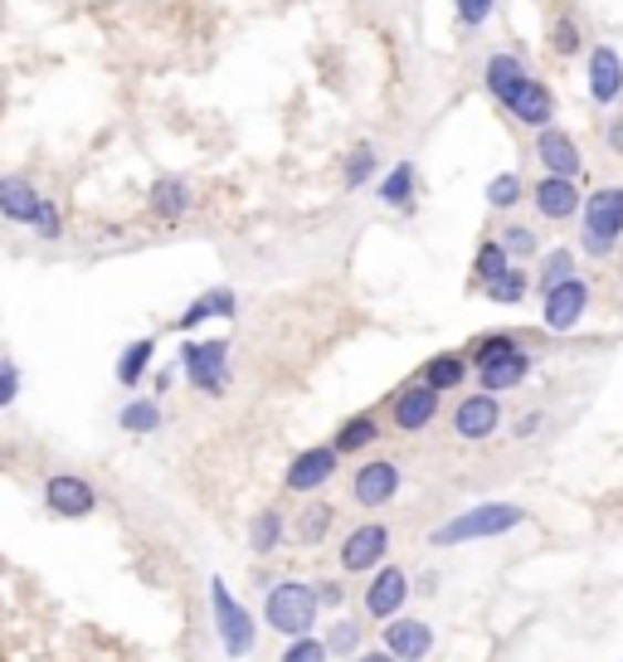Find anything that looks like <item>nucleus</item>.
Masks as SVG:
<instances>
[{"mask_svg":"<svg viewBox=\"0 0 623 662\" xmlns=\"http://www.w3.org/2000/svg\"><path fill=\"white\" fill-rule=\"evenodd\" d=\"M527 521V507L517 501H482V507H468L458 517H448L444 526H434L429 546L448 550V546H468V541H492V536H507Z\"/></svg>","mask_w":623,"mask_h":662,"instance_id":"f257e3e1","label":"nucleus"},{"mask_svg":"<svg viewBox=\"0 0 623 662\" xmlns=\"http://www.w3.org/2000/svg\"><path fill=\"white\" fill-rule=\"evenodd\" d=\"M619 244H623V186H600L584 195L580 249H584V259L604 263L619 254Z\"/></svg>","mask_w":623,"mask_h":662,"instance_id":"f03ea898","label":"nucleus"},{"mask_svg":"<svg viewBox=\"0 0 623 662\" xmlns=\"http://www.w3.org/2000/svg\"><path fill=\"white\" fill-rule=\"evenodd\" d=\"M316 619H322L316 585H308V580H278V585H268V594H263V623L273 633H283V639H302V633L316 629Z\"/></svg>","mask_w":623,"mask_h":662,"instance_id":"7ed1b4c3","label":"nucleus"},{"mask_svg":"<svg viewBox=\"0 0 623 662\" xmlns=\"http://www.w3.org/2000/svg\"><path fill=\"white\" fill-rule=\"evenodd\" d=\"M210 609H215V633H219V648H225L229 658H249L253 643H259V629H253V614L239 604L235 594H229V585L210 580Z\"/></svg>","mask_w":623,"mask_h":662,"instance_id":"20e7f679","label":"nucleus"},{"mask_svg":"<svg viewBox=\"0 0 623 662\" xmlns=\"http://www.w3.org/2000/svg\"><path fill=\"white\" fill-rule=\"evenodd\" d=\"M180 375L190 380L200 395L219 400L229 390V341H186L180 346Z\"/></svg>","mask_w":623,"mask_h":662,"instance_id":"39448f33","label":"nucleus"},{"mask_svg":"<svg viewBox=\"0 0 623 662\" xmlns=\"http://www.w3.org/2000/svg\"><path fill=\"white\" fill-rule=\"evenodd\" d=\"M390 556V526L385 521H361L341 536V550H336V566L346 575H371L381 570Z\"/></svg>","mask_w":623,"mask_h":662,"instance_id":"423d86ee","label":"nucleus"},{"mask_svg":"<svg viewBox=\"0 0 623 662\" xmlns=\"http://www.w3.org/2000/svg\"><path fill=\"white\" fill-rule=\"evenodd\" d=\"M399 487H405V468H399L395 458H371L351 473V501L365 511L390 507V501L399 497Z\"/></svg>","mask_w":623,"mask_h":662,"instance_id":"0eeeda50","label":"nucleus"},{"mask_svg":"<svg viewBox=\"0 0 623 662\" xmlns=\"http://www.w3.org/2000/svg\"><path fill=\"white\" fill-rule=\"evenodd\" d=\"M590 302H594V288H590V278H565V283H555V288H546L541 292V322L546 331H575L584 322V312H590Z\"/></svg>","mask_w":623,"mask_h":662,"instance_id":"6e6552de","label":"nucleus"},{"mask_svg":"<svg viewBox=\"0 0 623 662\" xmlns=\"http://www.w3.org/2000/svg\"><path fill=\"white\" fill-rule=\"evenodd\" d=\"M438 410H444V395L429 390L424 380H409V385H399L390 395V428L395 434H424L438 420Z\"/></svg>","mask_w":623,"mask_h":662,"instance_id":"1a4fd4ad","label":"nucleus"},{"mask_svg":"<svg viewBox=\"0 0 623 662\" xmlns=\"http://www.w3.org/2000/svg\"><path fill=\"white\" fill-rule=\"evenodd\" d=\"M448 428H454V438H463V444H487L502 428V400L487 395V390L463 395L454 404V414H448Z\"/></svg>","mask_w":623,"mask_h":662,"instance_id":"9d476101","label":"nucleus"},{"mask_svg":"<svg viewBox=\"0 0 623 662\" xmlns=\"http://www.w3.org/2000/svg\"><path fill=\"white\" fill-rule=\"evenodd\" d=\"M341 473V453L332 444H316V448H302L298 458L288 463V473H283V487L292 497H312V493H322L326 483Z\"/></svg>","mask_w":623,"mask_h":662,"instance_id":"9b49d317","label":"nucleus"},{"mask_svg":"<svg viewBox=\"0 0 623 662\" xmlns=\"http://www.w3.org/2000/svg\"><path fill=\"white\" fill-rule=\"evenodd\" d=\"M527 200H531V210L546 219V225H565V219H575L584 210V190H580V180H565V176H546L541 170V180L527 190Z\"/></svg>","mask_w":623,"mask_h":662,"instance_id":"f8f14e48","label":"nucleus"},{"mask_svg":"<svg viewBox=\"0 0 623 662\" xmlns=\"http://www.w3.org/2000/svg\"><path fill=\"white\" fill-rule=\"evenodd\" d=\"M44 507L54 511V517H69V521L93 517L97 511V487L79 473H49L44 477Z\"/></svg>","mask_w":623,"mask_h":662,"instance_id":"ddd939ff","label":"nucleus"},{"mask_svg":"<svg viewBox=\"0 0 623 662\" xmlns=\"http://www.w3.org/2000/svg\"><path fill=\"white\" fill-rule=\"evenodd\" d=\"M409 594H414V585H409V575L399 570V566H381V570H371V585H365V614H371L375 623H385V619L405 614Z\"/></svg>","mask_w":623,"mask_h":662,"instance_id":"4468645a","label":"nucleus"},{"mask_svg":"<svg viewBox=\"0 0 623 662\" xmlns=\"http://www.w3.org/2000/svg\"><path fill=\"white\" fill-rule=\"evenodd\" d=\"M536 162L546 176H565V180H584V152L565 127H541L536 132Z\"/></svg>","mask_w":623,"mask_h":662,"instance_id":"2eb2a0df","label":"nucleus"},{"mask_svg":"<svg viewBox=\"0 0 623 662\" xmlns=\"http://www.w3.org/2000/svg\"><path fill=\"white\" fill-rule=\"evenodd\" d=\"M584 89L600 107H614L623 97V54L614 44H594L590 64H584Z\"/></svg>","mask_w":623,"mask_h":662,"instance_id":"dca6fc26","label":"nucleus"},{"mask_svg":"<svg viewBox=\"0 0 623 662\" xmlns=\"http://www.w3.org/2000/svg\"><path fill=\"white\" fill-rule=\"evenodd\" d=\"M502 107L531 132H541V127H551V122H555V93H551V83L536 79V73H527V83H521Z\"/></svg>","mask_w":623,"mask_h":662,"instance_id":"f3484780","label":"nucleus"},{"mask_svg":"<svg viewBox=\"0 0 623 662\" xmlns=\"http://www.w3.org/2000/svg\"><path fill=\"white\" fill-rule=\"evenodd\" d=\"M381 648H390L399 662H424L434 653V629L424 619L395 614V619H385V629H381Z\"/></svg>","mask_w":623,"mask_h":662,"instance_id":"a211bd4d","label":"nucleus"},{"mask_svg":"<svg viewBox=\"0 0 623 662\" xmlns=\"http://www.w3.org/2000/svg\"><path fill=\"white\" fill-rule=\"evenodd\" d=\"M40 210H44V195L34 190L30 180L20 176V170H10V176H0V215H6L10 225L34 229V225H40Z\"/></svg>","mask_w":623,"mask_h":662,"instance_id":"6ab92c4d","label":"nucleus"},{"mask_svg":"<svg viewBox=\"0 0 623 662\" xmlns=\"http://www.w3.org/2000/svg\"><path fill=\"white\" fill-rule=\"evenodd\" d=\"M381 438H385L381 414H375V410H361V414H351V420H341V424H336L332 448L341 453V458H356V453H365V448L381 444Z\"/></svg>","mask_w":623,"mask_h":662,"instance_id":"aec40b11","label":"nucleus"},{"mask_svg":"<svg viewBox=\"0 0 623 662\" xmlns=\"http://www.w3.org/2000/svg\"><path fill=\"white\" fill-rule=\"evenodd\" d=\"M146 205H152V215L162 219V225H176V219L190 215L195 190H190L186 176H156L152 180V195H146Z\"/></svg>","mask_w":623,"mask_h":662,"instance_id":"412c9836","label":"nucleus"},{"mask_svg":"<svg viewBox=\"0 0 623 662\" xmlns=\"http://www.w3.org/2000/svg\"><path fill=\"white\" fill-rule=\"evenodd\" d=\"M332 526H336V507H332V501L308 497V501H302L298 517L288 521V536H292L298 546H308V550H312V546H322L326 536H332Z\"/></svg>","mask_w":623,"mask_h":662,"instance_id":"4be33fe9","label":"nucleus"},{"mask_svg":"<svg viewBox=\"0 0 623 662\" xmlns=\"http://www.w3.org/2000/svg\"><path fill=\"white\" fill-rule=\"evenodd\" d=\"M531 365H536V355H531L527 346H521V351L502 355V361L482 365V371H478V385L487 390V395H511V390H517V385H527Z\"/></svg>","mask_w":623,"mask_h":662,"instance_id":"5701e85b","label":"nucleus"},{"mask_svg":"<svg viewBox=\"0 0 623 662\" xmlns=\"http://www.w3.org/2000/svg\"><path fill=\"white\" fill-rule=\"evenodd\" d=\"M527 83V59L521 54H511V49H497L492 59L482 64V89L497 97V103H507L511 93Z\"/></svg>","mask_w":623,"mask_h":662,"instance_id":"b1692460","label":"nucleus"},{"mask_svg":"<svg viewBox=\"0 0 623 662\" xmlns=\"http://www.w3.org/2000/svg\"><path fill=\"white\" fill-rule=\"evenodd\" d=\"M468 355H458V351H444V355H429L424 361V371H419V380L429 390H438V395H454V390H463L468 385Z\"/></svg>","mask_w":623,"mask_h":662,"instance_id":"393cba45","label":"nucleus"},{"mask_svg":"<svg viewBox=\"0 0 623 662\" xmlns=\"http://www.w3.org/2000/svg\"><path fill=\"white\" fill-rule=\"evenodd\" d=\"M414 200H419V170L414 162H395L390 166V176L381 180V205L385 210H414Z\"/></svg>","mask_w":623,"mask_h":662,"instance_id":"a878e982","label":"nucleus"},{"mask_svg":"<svg viewBox=\"0 0 623 662\" xmlns=\"http://www.w3.org/2000/svg\"><path fill=\"white\" fill-rule=\"evenodd\" d=\"M283 541H288V511L283 507H263L249 526V550L253 556H273Z\"/></svg>","mask_w":623,"mask_h":662,"instance_id":"bb28decb","label":"nucleus"},{"mask_svg":"<svg viewBox=\"0 0 623 662\" xmlns=\"http://www.w3.org/2000/svg\"><path fill=\"white\" fill-rule=\"evenodd\" d=\"M152 355H156V337H137V341H127L117 355V385L122 390H137L146 371H152Z\"/></svg>","mask_w":623,"mask_h":662,"instance_id":"cd10ccee","label":"nucleus"},{"mask_svg":"<svg viewBox=\"0 0 623 662\" xmlns=\"http://www.w3.org/2000/svg\"><path fill=\"white\" fill-rule=\"evenodd\" d=\"M531 288H536V278L527 273V268L511 263L502 278H492V283L482 288V298H487V302H497V308H521V302L531 298Z\"/></svg>","mask_w":623,"mask_h":662,"instance_id":"c85d7f7f","label":"nucleus"},{"mask_svg":"<svg viewBox=\"0 0 623 662\" xmlns=\"http://www.w3.org/2000/svg\"><path fill=\"white\" fill-rule=\"evenodd\" d=\"M521 346H527V341H521L517 331H482V337L473 341V346L463 351V355H468V365H473V371H482V365L502 361V355H511V351H521Z\"/></svg>","mask_w":623,"mask_h":662,"instance_id":"c756f323","label":"nucleus"},{"mask_svg":"<svg viewBox=\"0 0 623 662\" xmlns=\"http://www.w3.org/2000/svg\"><path fill=\"white\" fill-rule=\"evenodd\" d=\"M507 268H511V254L502 249V239H497V235H487V239L478 244V254H473V288L482 292L487 283H492V278H502Z\"/></svg>","mask_w":623,"mask_h":662,"instance_id":"7c9ffc66","label":"nucleus"},{"mask_svg":"<svg viewBox=\"0 0 623 662\" xmlns=\"http://www.w3.org/2000/svg\"><path fill=\"white\" fill-rule=\"evenodd\" d=\"M375 170H381V152H375L371 142H356V146L346 152V162H341V186H346V190L371 186Z\"/></svg>","mask_w":623,"mask_h":662,"instance_id":"2f4dec72","label":"nucleus"},{"mask_svg":"<svg viewBox=\"0 0 623 662\" xmlns=\"http://www.w3.org/2000/svg\"><path fill=\"white\" fill-rule=\"evenodd\" d=\"M497 239H502V249L511 254V263L541 259V229L527 225V219H507V225L497 229Z\"/></svg>","mask_w":623,"mask_h":662,"instance_id":"473e14b6","label":"nucleus"},{"mask_svg":"<svg viewBox=\"0 0 623 662\" xmlns=\"http://www.w3.org/2000/svg\"><path fill=\"white\" fill-rule=\"evenodd\" d=\"M580 273V259H575V249H541V259H536V288H555V283H565V278H575Z\"/></svg>","mask_w":623,"mask_h":662,"instance_id":"72a5a7b5","label":"nucleus"},{"mask_svg":"<svg viewBox=\"0 0 623 662\" xmlns=\"http://www.w3.org/2000/svg\"><path fill=\"white\" fill-rule=\"evenodd\" d=\"M527 180L517 176V170H502V176H492L487 180V210H497V215H511L521 200H527Z\"/></svg>","mask_w":623,"mask_h":662,"instance_id":"f704fd0d","label":"nucleus"},{"mask_svg":"<svg viewBox=\"0 0 623 662\" xmlns=\"http://www.w3.org/2000/svg\"><path fill=\"white\" fill-rule=\"evenodd\" d=\"M117 424H122V434H156L162 428V404L156 400H127L117 410Z\"/></svg>","mask_w":623,"mask_h":662,"instance_id":"c9c22d12","label":"nucleus"},{"mask_svg":"<svg viewBox=\"0 0 623 662\" xmlns=\"http://www.w3.org/2000/svg\"><path fill=\"white\" fill-rule=\"evenodd\" d=\"M546 44L555 49V59H575L580 49H584V30H580V20L570 15V10H560V15L551 20V30H546Z\"/></svg>","mask_w":623,"mask_h":662,"instance_id":"e433bc0d","label":"nucleus"},{"mask_svg":"<svg viewBox=\"0 0 623 662\" xmlns=\"http://www.w3.org/2000/svg\"><path fill=\"white\" fill-rule=\"evenodd\" d=\"M361 639H365V629H361L356 619H332V623H326V633H322L326 653H332V658H346V662L361 653Z\"/></svg>","mask_w":623,"mask_h":662,"instance_id":"4c0bfd02","label":"nucleus"},{"mask_svg":"<svg viewBox=\"0 0 623 662\" xmlns=\"http://www.w3.org/2000/svg\"><path fill=\"white\" fill-rule=\"evenodd\" d=\"M278 662H332V653H326V643L316 633H302V639H288Z\"/></svg>","mask_w":623,"mask_h":662,"instance_id":"58836bf2","label":"nucleus"},{"mask_svg":"<svg viewBox=\"0 0 623 662\" xmlns=\"http://www.w3.org/2000/svg\"><path fill=\"white\" fill-rule=\"evenodd\" d=\"M454 6H458V24H468V30H482L497 15V0H454Z\"/></svg>","mask_w":623,"mask_h":662,"instance_id":"ea45409f","label":"nucleus"},{"mask_svg":"<svg viewBox=\"0 0 623 662\" xmlns=\"http://www.w3.org/2000/svg\"><path fill=\"white\" fill-rule=\"evenodd\" d=\"M210 317H215V308H210V298H205V292H200V298H195L190 308L176 317V331H195V327H205V322H210Z\"/></svg>","mask_w":623,"mask_h":662,"instance_id":"a19ab883","label":"nucleus"},{"mask_svg":"<svg viewBox=\"0 0 623 662\" xmlns=\"http://www.w3.org/2000/svg\"><path fill=\"white\" fill-rule=\"evenodd\" d=\"M34 235L49 239V244L64 235V215H59V205H54V200H44V210H40V225H34Z\"/></svg>","mask_w":623,"mask_h":662,"instance_id":"79ce46f5","label":"nucleus"},{"mask_svg":"<svg viewBox=\"0 0 623 662\" xmlns=\"http://www.w3.org/2000/svg\"><path fill=\"white\" fill-rule=\"evenodd\" d=\"M20 395V371H15V361H0V410L6 404H15Z\"/></svg>","mask_w":623,"mask_h":662,"instance_id":"37998d69","label":"nucleus"},{"mask_svg":"<svg viewBox=\"0 0 623 662\" xmlns=\"http://www.w3.org/2000/svg\"><path fill=\"white\" fill-rule=\"evenodd\" d=\"M205 298H210V308H215V317H235L239 312V298L229 288H210L205 292Z\"/></svg>","mask_w":623,"mask_h":662,"instance_id":"c03bdc74","label":"nucleus"},{"mask_svg":"<svg viewBox=\"0 0 623 662\" xmlns=\"http://www.w3.org/2000/svg\"><path fill=\"white\" fill-rule=\"evenodd\" d=\"M341 599H346L341 580H316V604L322 609H341Z\"/></svg>","mask_w":623,"mask_h":662,"instance_id":"a18cd8bd","label":"nucleus"},{"mask_svg":"<svg viewBox=\"0 0 623 662\" xmlns=\"http://www.w3.org/2000/svg\"><path fill=\"white\" fill-rule=\"evenodd\" d=\"M604 146L623 162V113H614V117L604 122Z\"/></svg>","mask_w":623,"mask_h":662,"instance_id":"49530a36","label":"nucleus"},{"mask_svg":"<svg viewBox=\"0 0 623 662\" xmlns=\"http://www.w3.org/2000/svg\"><path fill=\"white\" fill-rule=\"evenodd\" d=\"M546 424V414L541 410H531V414H521L517 424H511V438H536V428Z\"/></svg>","mask_w":623,"mask_h":662,"instance_id":"de8ad7c7","label":"nucleus"},{"mask_svg":"<svg viewBox=\"0 0 623 662\" xmlns=\"http://www.w3.org/2000/svg\"><path fill=\"white\" fill-rule=\"evenodd\" d=\"M351 662H399V658L390 653V648H371V653H356Z\"/></svg>","mask_w":623,"mask_h":662,"instance_id":"09e8293b","label":"nucleus"}]
</instances>
